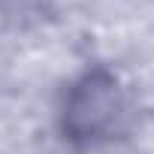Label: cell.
Wrapping results in <instances>:
<instances>
[{
    "label": "cell",
    "instance_id": "6da1fadb",
    "mask_svg": "<svg viewBox=\"0 0 154 154\" xmlns=\"http://www.w3.org/2000/svg\"><path fill=\"white\" fill-rule=\"evenodd\" d=\"M124 97L112 75L88 72L66 100V130L75 139H100L118 127Z\"/></svg>",
    "mask_w": 154,
    "mask_h": 154
}]
</instances>
